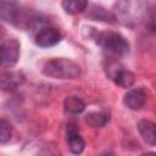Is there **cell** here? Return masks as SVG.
I'll return each instance as SVG.
<instances>
[{
	"label": "cell",
	"instance_id": "obj_3",
	"mask_svg": "<svg viewBox=\"0 0 156 156\" xmlns=\"http://www.w3.org/2000/svg\"><path fill=\"white\" fill-rule=\"evenodd\" d=\"M95 41L102 49H105L108 52H112L115 55L123 56L129 52V43L122 34H119L117 32H112V30L100 32L96 34Z\"/></svg>",
	"mask_w": 156,
	"mask_h": 156
},
{
	"label": "cell",
	"instance_id": "obj_5",
	"mask_svg": "<svg viewBox=\"0 0 156 156\" xmlns=\"http://www.w3.org/2000/svg\"><path fill=\"white\" fill-rule=\"evenodd\" d=\"M62 39V33L54 27H44L35 35V43L40 48H50L58 44Z\"/></svg>",
	"mask_w": 156,
	"mask_h": 156
},
{
	"label": "cell",
	"instance_id": "obj_13",
	"mask_svg": "<svg viewBox=\"0 0 156 156\" xmlns=\"http://www.w3.org/2000/svg\"><path fill=\"white\" fill-rule=\"evenodd\" d=\"M110 121V115L106 111L90 112L85 116V122L93 128H101L106 126Z\"/></svg>",
	"mask_w": 156,
	"mask_h": 156
},
{
	"label": "cell",
	"instance_id": "obj_15",
	"mask_svg": "<svg viewBox=\"0 0 156 156\" xmlns=\"http://www.w3.org/2000/svg\"><path fill=\"white\" fill-rule=\"evenodd\" d=\"M63 106H65V110L67 112L73 113V115L80 113L85 108L84 101L78 96H67L63 101Z\"/></svg>",
	"mask_w": 156,
	"mask_h": 156
},
{
	"label": "cell",
	"instance_id": "obj_11",
	"mask_svg": "<svg viewBox=\"0 0 156 156\" xmlns=\"http://www.w3.org/2000/svg\"><path fill=\"white\" fill-rule=\"evenodd\" d=\"M22 83H23V76L18 72H5L1 74L0 78L1 89L5 91L15 90Z\"/></svg>",
	"mask_w": 156,
	"mask_h": 156
},
{
	"label": "cell",
	"instance_id": "obj_7",
	"mask_svg": "<svg viewBox=\"0 0 156 156\" xmlns=\"http://www.w3.org/2000/svg\"><path fill=\"white\" fill-rule=\"evenodd\" d=\"M0 13L2 21L12 24H18L21 18V10L18 5L10 0H1L0 6Z\"/></svg>",
	"mask_w": 156,
	"mask_h": 156
},
{
	"label": "cell",
	"instance_id": "obj_14",
	"mask_svg": "<svg viewBox=\"0 0 156 156\" xmlns=\"http://www.w3.org/2000/svg\"><path fill=\"white\" fill-rule=\"evenodd\" d=\"M88 6V0H63L62 9L68 15H77L83 12Z\"/></svg>",
	"mask_w": 156,
	"mask_h": 156
},
{
	"label": "cell",
	"instance_id": "obj_17",
	"mask_svg": "<svg viewBox=\"0 0 156 156\" xmlns=\"http://www.w3.org/2000/svg\"><path fill=\"white\" fill-rule=\"evenodd\" d=\"M145 18H146V24H147L149 30L156 34V4L152 5L147 10V13H146Z\"/></svg>",
	"mask_w": 156,
	"mask_h": 156
},
{
	"label": "cell",
	"instance_id": "obj_16",
	"mask_svg": "<svg viewBox=\"0 0 156 156\" xmlns=\"http://www.w3.org/2000/svg\"><path fill=\"white\" fill-rule=\"evenodd\" d=\"M11 133H12L11 124L6 119L2 118L0 121V141H1V144H5V143H7L10 140Z\"/></svg>",
	"mask_w": 156,
	"mask_h": 156
},
{
	"label": "cell",
	"instance_id": "obj_4",
	"mask_svg": "<svg viewBox=\"0 0 156 156\" xmlns=\"http://www.w3.org/2000/svg\"><path fill=\"white\" fill-rule=\"evenodd\" d=\"M20 56V43L16 39L4 40L1 44V65L11 67L16 65Z\"/></svg>",
	"mask_w": 156,
	"mask_h": 156
},
{
	"label": "cell",
	"instance_id": "obj_2",
	"mask_svg": "<svg viewBox=\"0 0 156 156\" xmlns=\"http://www.w3.org/2000/svg\"><path fill=\"white\" fill-rule=\"evenodd\" d=\"M43 73L55 79H76L80 76V67L68 58H52L44 65Z\"/></svg>",
	"mask_w": 156,
	"mask_h": 156
},
{
	"label": "cell",
	"instance_id": "obj_6",
	"mask_svg": "<svg viewBox=\"0 0 156 156\" xmlns=\"http://www.w3.org/2000/svg\"><path fill=\"white\" fill-rule=\"evenodd\" d=\"M146 99H147L146 90L143 87H139V88H133L128 90L123 98V102L128 108L133 111H139L144 107Z\"/></svg>",
	"mask_w": 156,
	"mask_h": 156
},
{
	"label": "cell",
	"instance_id": "obj_1",
	"mask_svg": "<svg viewBox=\"0 0 156 156\" xmlns=\"http://www.w3.org/2000/svg\"><path fill=\"white\" fill-rule=\"evenodd\" d=\"M147 0H116L113 13L116 20L127 27H135L147 13Z\"/></svg>",
	"mask_w": 156,
	"mask_h": 156
},
{
	"label": "cell",
	"instance_id": "obj_8",
	"mask_svg": "<svg viewBox=\"0 0 156 156\" xmlns=\"http://www.w3.org/2000/svg\"><path fill=\"white\" fill-rule=\"evenodd\" d=\"M67 144H68L71 152L73 154H80L84 150L85 141L74 124L67 126Z\"/></svg>",
	"mask_w": 156,
	"mask_h": 156
},
{
	"label": "cell",
	"instance_id": "obj_12",
	"mask_svg": "<svg viewBox=\"0 0 156 156\" xmlns=\"http://www.w3.org/2000/svg\"><path fill=\"white\" fill-rule=\"evenodd\" d=\"M112 79L115 80V83L117 85H119L122 88H130L135 82V76L130 71H128L123 67H118L115 69V72L112 74Z\"/></svg>",
	"mask_w": 156,
	"mask_h": 156
},
{
	"label": "cell",
	"instance_id": "obj_9",
	"mask_svg": "<svg viewBox=\"0 0 156 156\" xmlns=\"http://www.w3.org/2000/svg\"><path fill=\"white\" fill-rule=\"evenodd\" d=\"M138 130L146 144L151 146L156 145V123L147 119H141L138 123Z\"/></svg>",
	"mask_w": 156,
	"mask_h": 156
},
{
	"label": "cell",
	"instance_id": "obj_10",
	"mask_svg": "<svg viewBox=\"0 0 156 156\" xmlns=\"http://www.w3.org/2000/svg\"><path fill=\"white\" fill-rule=\"evenodd\" d=\"M87 16L94 21H101V22H107V23H116V16L113 12L107 11L106 9H104L102 6L99 5H91L88 9Z\"/></svg>",
	"mask_w": 156,
	"mask_h": 156
}]
</instances>
